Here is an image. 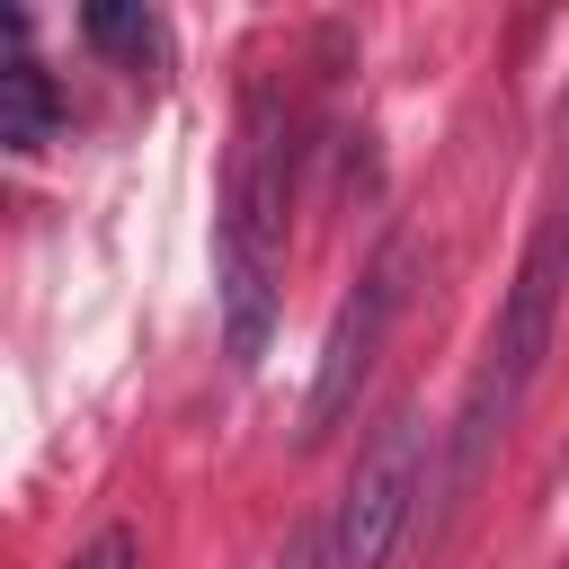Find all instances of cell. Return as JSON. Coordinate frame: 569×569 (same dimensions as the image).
I'll list each match as a JSON object with an SVG mask.
<instances>
[{
    "mask_svg": "<svg viewBox=\"0 0 569 569\" xmlns=\"http://www.w3.org/2000/svg\"><path fill=\"white\" fill-rule=\"evenodd\" d=\"M284 116L267 89L240 98V142L222 178V222H213V293H222V356L258 365L276 329V276H284Z\"/></svg>",
    "mask_w": 569,
    "mask_h": 569,
    "instance_id": "6da1fadb",
    "label": "cell"
},
{
    "mask_svg": "<svg viewBox=\"0 0 569 569\" xmlns=\"http://www.w3.org/2000/svg\"><path fill=\"white\" fill-rule=\"evenodd\" d=\"M560 267H569V213H551L542 240L525 249V267H516V284L498 302V329H489V347H480V365L462 382V409H453V436H445V507H462L480 489L489 453L507 445V427H516V409H525V391H533V373L551 356Z\"/></svg>",
    "mask_w": 569,
    "mask_h": 569,
    "instance_id": "7a4b0ae2",
    "label": "cell"
},
{
    "mask_svg": "<svg viewBox=\"0 0 569 569\" xmlns=\"http://www.w3.org/2000/svg\"><path fill=\"white\" fill-rule=\"evenodd\" d=\"M418 489H427V427L418 409H391L329 507V569H382L418 516Z\"/></svg>",
    "mask_w": 569,
    "mask_h": 569,
    "instance_id": "3957f363",
    "label": "cell"
},
{
    "mask_svg": "<svg viewBox=\"0 0 569 569\" xmlns=\"http://www.w3.org/2000/svg\"><path fill=\"white\" fill-rule=\"evenodd\" d=\"M400 293H409V240L391 231V240L365 258V276H356V293L338 302V320H329V347H320V373H311V400H302V445H320V436L356 409V391H365V373H373V356H382V329L400 320Z\"/></svg>",
    "mask_w": 569,
    "mask_h": 569,
    "instance_id": "277c9868",
    "label": "cell"
},
{
    "mask_svg": "<svg viewBox=\"0 0 569 569\" xmlns=\"http://www.w3.org/2000/svg\"><path fill=\"white\" fill-rule=\"evenodd\" d=\"M0 27H9V62H0V142L27 160V151L53 142V124H62V89H53V71L27 53V9H0Z\"/></svg>",
    "mask_w": 569,
    "mask_h": 569,
    "instance_id": "5b68a950",
    "label": "cell"
},
{
    "mask_svg": "<svg viewBox=\"0 0 569 569\" xmlns=\"http://www.w3.org/2000/svg\"><path fill=\"white\" fill-rule=\"evenodd\" d=\"M80 36H89L98 53H116V62H142V53L160 44V18H151V9H124V0H89V9H80Z\"/></svg>",
    "mask_w": 569,
    "mask_h": 569,
    "instance_id": "8992f818",
    "label": "cell"
},
{
    "mask_svg": "<svg viewBox=\"0 0 569 569\" xmlns=\"http://www.w3.org/2000/svg\"><path fill=\"white\" fill-rule=\"evenodd\" d=\"M62 569H142V533H133V525H98Z\"/></svg>",
    "mask_w": 569,
    "mask_h": 569,
    "instance_id": "52a82bcc",
    "label": "cell"
},
{
    "mask_svg": "<svg viewBox=\"0 0 569 569\" xmlns=\"http://www.w3.org/2000/svg\"><path fill=\"white\" fill-rule=\"evenodd\" d=\"M276 569H329V516H311L293 542H284V560Z\"/></svg>",
    "mask_w": 569,
    "mask_h": 569,
    "instance_id": "ba28073f",
    "label": "cell"
},
{
    "mask_svg": "<svg viewBox=\"0 0 569 569\" xmlns=\"http://www.w3.org/2000/svg\"><path fill=\"white\" fill-rule=\"evenodd\" d=\"M560 213H569V196H560Z\"/></svg>",
    "mask_w": 569,
    "mask_h": 569,
    "instance_id": "9c48e42d",
    "label": "cell"
}]
</instances>
